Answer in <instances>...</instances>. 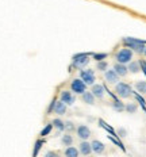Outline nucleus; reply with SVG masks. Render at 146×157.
I'll use <instances>...</instances> for the list:
<instances>
[{"instance_id": "1", "label": "nucleus", "mask_w": 146, "mask_h": 157, "mask_svg": "<svg viewBox=\"0 0 146 157\" xmlns=\"http://www.w3.org/2000/svg\"><path fill=\"white\" fill-rule=\"evenodd\" d=\"M123 45H125L126 48H129L130 50L137 52V53H144L145 48H146L145 41H142V39H137V38H133V37L123 38Z\"/></svg>"}, {"instance_id": "2", "label": "nucleus", "mask_w": 146, "mask_h": 157, "mask_svg": "<svg viewBox=\"0 0 146 157\" xmlns=\"http://www.w3.org/2000/svg\"><path fill=\"white\" fill-rule=\"evenodd\" d=\"M92 56V53H87V52H84V53H76L73 54L72 57V67L76 68V69H83L84 67H87V65L89 64V57Z\"/></svg>"}, {"instance_id": "3", "label": "nucleus", "mask_w": 146, "mask_h": 157, "mask_svg": "<svg viewBox=\"0 0 146 157\" xmlns=\"http://www.w3.org/2000/svg\"><path fill=\"white\" fill-rule=\"evenodd\" d=\"M115 92L118 96L121 98H130L133 95V88L130 84L127 83H116V87H115Z\"/></svg>"}, {"instance_id": "4", "label": "nucleus", "mask_w": 146, "mask_h": 157, "mask_svg": "<svg viewBox=\"0 0 146 157\" xmlns=\"http://www.w3.org/2000/svg\"><path fill=\"white\" fill-rule=\"evenodd\" d=\"M133 60V50H130L129 48H125V49H121V50L116 53V61L119 64H129L131 63Z\"/></svg>"}, {"instance_id": "5", "label": "nucleus", "mask_w": 146, "mask_h": 157, "mask_svg": "<svg viewBox=\"0 0 146 157\" xmlns=\"http://www.w3.org/2000/svg\"><path fill=\"white\" fill-rule=\"evenodd\" d=\"M70 90H72L73 94L83 95L87 91V84L81 78H74V80H72V83H70Z\"/></svg>"}, {"instance_id": "6", "label": "nucleus", "mask_w": 146, "mask_h": 157, "mask_svg": "<svg viewBox=\"0 0 146 157\" xmlns=\"http://www.w3.org/2000/svg\"><path fill=\"white\" fill-rule=\"evenodd\" d=\"M80 78L87 84V86H93L95 81V73L92 69H81L80 71Z\"/></svg>"}, {"instance_id": "7", "label": "nucleus", "mask_w": 146, "mask_h": 157, "mask_svg": "<svg viewBox=\"0 0 146 157\" xmlns=\"http://www.w3.org/2000/svg\"><path fill=\"white\" fill-rule=\"evenodd\" d=\"M60 100L66 104V106H73L74 102H76V98H74V95L70 91H61Z\"/></svg>"}, {"instance_id": "8", "label": "nucleus", "mask_w": 146, "mask_h": 157, "mask_svg": "<svg viewBox=\"0 0 146 157\" xmlns=\"http://www.w3.org/2000/svg\"><path fill=\"white\" fill-rule=\"evenodd\" d=\"M76 133H77V136H79V138H81L83 141H87V140L91 137V130H89V127L87 126V125L77 126Z\"/></svg>"}, {"instance_id": "9", "label": "nucleus", "mask_w": 146, "mask_h": 157, "mask_svg": "<svg viewBox=\"0 0 146 157\" xmlns=\"http://www.w3.org/2000/svg\"><path fill=\"white\" fill-rule=\"evenodd\" d=\"M91 148H92V152L96 153V155H102V153L106 150L104 144L102 141H99V140H93V141L91 142Z\"/></svg>"}, {"instance_id": "10", "label": "nucleus", "mask_w": 146, "mask_h": 157, "mask_svg": "<svg viewBox=\"0 0 146 157\" xmlns=\"http://www.w3.org/2000/svg\"><path fill=\"white\" fill-rule=\"evenodd\" d=\"M91 92L95 98H99V99H102L103 95H104V86H102V84H93L92 88H91Z\"/></svg>"}, {"instance_id": "11", "label": "nucleus", "mask_w": 146, "mask_h": 157, "mask_svg": "<svg viewBox=\"0 0 146 157\" xmlns=\"http://www.w3.org/2000/svg\"><path fill=\"white\" fill-rule=\"evenodd\" d=\"M104 77H106V80L108 81V83H111V84H115V83H118V80H119V76L116 75V72L114 71V69H107L104 72Z\"/></svg>"}, {"instance_id": "12", "label": "nucleus", "mask_w": 146, "mask_h": 157, "mask_svg": "<svg viewBox=\"0 0 146 157\" xmlns=\"http://www.w3.org/2000/svg\"><path fill=\"white\" fill-rule=\"evenodd\" d=\"M79 152L83 156H89L92 153V148H91V144L87 141H81L79 145Z\"/></svg>"}, {"instance_id": "13", "label": "nucleus", "mask_w": 146, "mask_h": 157, "mask_svg": "<svg viewBox=\"0 0 146 157\" xmlns=\"http://www.w3.org/2000/svg\"><path fill=\"white\" fill-rule=\"evenodd\" d=\"M99 126L102 127V129H104L106 132L110 134V136H112V137H118V134H116L115 129H114L112 126H110L108 123L106 122V121H103V119H99Z\"/></svg>"}, {"instance_id": "14", "label": "nucleus", "mask_w": 146, "mask_h": 157, "mask_svg": "<svg viewBox=\"0 0 146 157\" xmlns=\"http://www.w3.org/2000/svg\"><path fill=\"white\" fill-rule=\"evenodd\" d=\"M53 113L57 114V115H65V114H66V104L62 103L61 100H57Z\"/></svg>"}, {"instance_id": "15", "label": "nucleus", "mask_w": 146, "mask_h": 157, "mask_svg": "<svg viewBox=\"0 0 146 157\" xmlns=\"http://www.w3.org/2000/svg\"><path fill=\"white\" fill-rule=\"evenodd\" d=\"M114 71L116 72V75H118L119 77H121V76H126V75H127V72H129L127 67H126L125 64H119V63H116L115 65H114Z\"/></svg>"}, {"instance_id": "16", "label": "nucleus", "mask_w": 146, "mask_h": 157, "mask_svg": "<svg viewBox=\"0 0 146 157\" xmlns=\"http://www.w3.org/2000/svg\"><path fill=\"white\" fill-rule=\"evenodd\" d=\"M45 140L43 138H38L37 141H35L34 144V148H32V157H38V155H39V150L42 149V146L45 145Z\"/></svg>"}, {"instance_id": "17", "label": "nucleus", "mask_w": 146, "mask_h": 157, "mask_svg": "<svg viewBox=\"0 0 146 157\" xmlns=\"http://www.w3.org/2000/svg\"><path fill=\"white\" fill-rule=\"evenodd\" d=\"M80 152L77 148H74V146H68L66 149H65L64 152V156L65 157H79Z\"/></svg>"}, {"instance_id": "18", "label": "nucleus", "mask_w": 146, "mask_h": 157, "mask_svg": "<svg viewBox=\"0 0 146 157\" xmlns=\"http://www.w3.org/2000/svg\"><path fill=\"white\" fill-rule=\"evenodd\" d=\"M81 99H83V102L84 103H87V104H93L95 103V96L92 95V92H88V91H85L83 95H81Z\"/></svg>"}, {"instance_id": "19", "label": "nucleus", "mask_w": 146, "mask_h": 157, "mask_svg": "<svg viewBox=\"0 0 146 157\" xmlns=\"http://www.w3.org/2000/svg\"><path fill=\"white\" fill-rule=\"evenodd\" d=\"M51 130H53V123H51V122L46 123L43 129L41 130V133H39V137H41V138H45V137H46V136H49V134L51 133Z\"/></svg>"}, {"instance_id": "20", "label": "nucleus", "mask_w": 146, "mask_h": 157, "mask_svg": "<svg viewBox=\"0 0 146 157\" xmlns=\"http://www.w3.org/2000/svg\"><path fill=\"white\" fill-rule=\"evenodd\" d=\"M133 95H134V98H135V100H137V103L142 107V110H144L145 113H146V100L144 99V96H142L141 94H138V92H133Z\"/></svg>"}, {"instance_id": "21", "label": "nucleus", "mask_w": 146, "mask_h": 157, "mask_svg": "<svg viewBox=\"0 0 146 157\" xmlns=\"http://www.w3.org/2000/svg\"><path fill=\"white\" fill-rule=\"evenodd\" d=\"M127 69H129V72H131V73H138V72L141 71V65H139L138 61H131V63H129Z\"/></svg>"}, {"instance_id": "22", "label": "nucleus", "mask_w": 146, "mask_h": 157, "mask_svg": "<svg viewBox=\"0 0 146 157\" xmlns=\"http://www.w3.org/2000/svg\"><path fill=\"white\" fill-rule=\"evenodd\" d=\"M61 144H62L64 146H72V144H73V137L70 136L69 133L64 134L62 138H61Z\"/></svg>"}, {"instance_id": "23", "label": "nucleus", "mask_w": 146, "mask_h": 157, "mask_svg": "<svg viewBox=\"0 0 146 157\" xmlns=\"http://www.w3.org/2000/svg\"><path fill=\"white\" fill-rule=\"evenodd\" d=\"M51 123H53V127H56L58 132H64V130H65V122H62L60 118L53 119V121H51Z\"/></svg>"}, {"instance_id": "24", "label": "nucleus", "mask_w": 146, "mask_h": 157, "mask_svg": "<svg viewBox=\"0 0 146 157\" xmlns=\"http://www.w3.org/2000/svg\"><path fill=\"white\" fill-rule=\"evenodd\" d=\"M112 107L115 111H119V113H122V111H125V104H123L121 100L116 98V99L112 100Z\"/></svg>"}, {"instance_id": "25", "label": "nucleus", "mask_w": 146, "mask_h": 157, "mask_svg": "<svg viewBox=\"0 0 146 157\" xmlns=\"http://www.w3.org/2000/svg\"><path fill=\"white\" fill-rule=\"evenodd\" d=\"M108 140L110 141H111L112 144H115L116 146H119V148H121L123 152H126V148H125V145H123V142L121 141V140L118 138V137H112V136H108Z\"/></svg>"}, {"instance_id": "26", "label": "nucleus", "mask_w": 146, "mask_h": 157, "mask_svg": "<svg viewBox=\"0 0 146 157\" xmlns=\"http://www.w3.org/2000/svg\"><path fill=\"white\" fill-rule=\"evenodd\" d=\"M135 90L138 94H146V81H137L135 83Z\"/></svg>"}, {"instance_id": "27", "label": "nucleus", "mask_w": 146, "mask_h": 157, "mask_svg": "<svg viewBox=\"0 0 146 157\" xmlns=\"http://www.w3.org/2000/svg\"><path fill=\"white\" fill-rule=\"evenodd\" d=\"M107 57H108L107 53H92V58L95 61H97V63H99V61H104Z\"/></svg>"}, {"instance_id": "28", "label": "nucleus", "mask_w": 146, "mask_h": 157, "mask_svg": "<svg viewBox=\"0 0 146 157\" xmlns=\"http://www.w3.org/2000/svg\"><path fill=\"white\" fill-rule=\"evenodd\" d=\"M65 130H66L69 134L76 130V126H74V123L72 122V121H66V122H65Z\"/></svg>"}, {"instance_id": "29", "label": "nucleus", "mask_w": 146, "mask_h": 157, "mask_svg": "<svg viewBox=\"0 0 146 157\" xmlns=\"http://www.w3.org/2000/svg\"><path fill=\"white\" fill-rule=\"evenodd\" d=\"M125 110L127 111L129 114H134L135 111H137V104H134V103H129V104H126V106H125Z\"/></svg>"}, {"instance_id": "30", "label": "nucleus", "mask_w": 146, "mask_h": 157, "mask_svg": "<svg viewBox=\"0 0 146 157\" xmlns=\"http://www.w3.org/2000/svg\"><path fill=\"white\" fill-rule=\"evenodd\" d=\"M96 68H97L99 71L104 72V71H107V68H108V64H107V61H99V63H97V65H96Z\"/></svg>"}, {"instance_id": "31", "label": "nucleus", "mask_w": 146, "mask_h": 157, "mask_svg": "<svg viewBox=\"0 0 146 157\" xmlns=\"http://www.w3.org/2000/svg\"><path fill=\"white\" fill-rule=\"evenodd\" d=\"M56 103H57V99L54 98V99L50 102V104H49V107H47V114H51L54 111V106H56Z\"/></svg>"}, {"instance_id": "32", "label": "nucleus", "mask_w": 146, "mask_h": 157, "mask_svg": "<svg viewBox=\"0 0 146 157\" xmlns=\"http://www.w3.org/2000/svg\"><path fill=\"white\" fill-rule=\"evenodd\" d=\"M45 157H61L58 152H54V150H49V152L45 153Z\"/></svg>"}, {"instance_id": "33", "label": "nucleus", "mask_w": 146, "mask_h": 157, "mask_svg": "<svg viewBox=\"0 0 146 157\" xmlns=\"http://www.w3.org/2000/svg\"><path fill=\"white\" fill-rule=\"evenodd\" d=\"M139 65H141V71L145 73V76H146V61L145 60H141L139 61Z\"/></svg>"}, {"instance_id": "34", "label": "nucleus", "mask_w": 146, "mask_h": 157, "mask_svg": "<svg viewBox=\"0 0 146 157\" xmlns=\"http://www.w3.org/2000/svg\"><path fill=\"white\" fill-rule=\"evenodd\" d=\"M116 134H118V137H126L127 136V132H126L125 129H119L118 132H116Z\"/></svg>"}, {"instance_id": "35", "label": "nucleus", "mask_w": 146, "mask_h": 157, "mask_svg": "<svg viewBox=\"0 0 146 157\" xmlns=\"http://www.w3.org/2000/svg\"><path fill=\"white\" fill-rule=\"evenodd\" d=\"M144 54H145V56H146V48H145V52H144Z\"/></svg>"}]
</instances>
